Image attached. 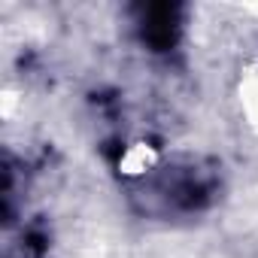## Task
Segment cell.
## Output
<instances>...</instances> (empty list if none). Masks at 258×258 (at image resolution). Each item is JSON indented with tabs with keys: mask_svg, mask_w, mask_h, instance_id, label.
<instances>
[{
	"mask_svg": "<svg viewBox=\"0 0 258 258\" xmlns=\"http://www.w3.org/2000/svg\"><path fill=\"white\" fill-rule=\"evenodd\" d=\"M134 37L149 55H170L185 37L182 4H143L134 10Z\"/></svg>",
	"mask_w": 258,
	"mask_h": 258,
	"instance_id": "obj_2",
	"label": "cell"
},
{
	"mask_svg": "<svg viewBox=\"0 0 258 258\" xmlns=\"http://www.w3.org/2000/svg\"><path fill=\"white\" fill-rule=\"evenodd\" d=\"M222 191V167L204 155H173L146 164L131 176L127 198L152 219H188L216 204Z\"/></svg>",
	"mask_w": 258,
	"mask_h": 258,
	"instance_id": "obj_1",
	"label": "cell"
}]
</instances>
